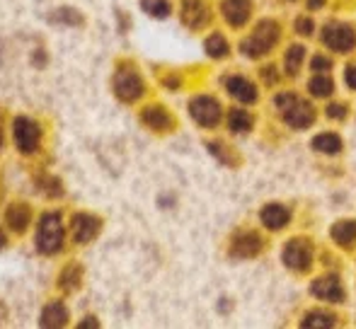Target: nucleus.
<instances>
[{"label": "nucleus", "mask_w": 356, "mask_h": 329, "mask_svg": "<svg viewBox=\"0 0 356 329\" xmlns=\"http://www.w3.org/2000/svg\"><path fill=\"white\" fill-rule=\"evenodd\" d=\"M228 126L233 133H245V131H250V126H252V119H250V114L245 112V109H235L228 119Z\"/></svg>", "instance_id": "obj_24"}, {"label": "nucleus", "mask_w": 356, "mask_h": 329, "mask_svg": "<svg viewBox=\"0 0 356 329\" xmlns=\"http://www.w3.org/2000/svg\"><path fill=\"white\" fill-rule=\"evenodd\" d=\"M189 114L202 128H213L220 119V104L209 94H199L189 102Z\"/></svg>", "instance_id": "obj_7"}, {"label": "nucleus", "mask_w": 356, "mask_h": 329, "mask_svg": "<svg viewBox=\"0 0 356 329\" xmlns=\"http://www.w3.org/2000/svg\"><path fill=\"white\" fill-rule=\"evenodd\" d=\"M112 92L119 102L136 104L145 94V81L134 66L119 63V66L114 68V76H112Z\"/></svg>", "instance_id": "obj_3"}, {"label": "nucleus", "mask_w": 356, "mask_h": 329, "mask_svg": "<svg viewBox=\"0 0 356 329\" xmlns=\"http://www.w3.org/2000/svg\"><path fill=\"white\" fill-rule=\"evenodd\" d=\"M248 15H250V3H248V0H225V3H223V17H225V22L233 24V27L245 24Z\"/></svg>", "instance_id": "obj_17"}, {"label": "nucleus", "mask_w": 356, "mask_h": 329, "mask_svg": "<svg viewBox=\"0 0 356 329\" xmlns=\"http://www.w3.org/2000/svg\"><path fill=\"white\" fill-rule=\"evenodd\" d=\"M97 329L99 327V320L97 317H92V315H88V317H83V322H78V329Z\"/></svg>", "instance_id": "obj_30"}, {"label": "nucleus", "mask_w": 356, "mask_h": 329, "mask_svg": "<svg viewBox=\"0 0 356 329\" xmlns=\"http://www.w3.org/2000/svg\"><path fill=\"white\" fill-rule=\"evenodd\" d=\"M313 293L323 301H330V303H339L344 298V291H342V283L339 278L334 276H327V278H320V281L313 283Z\"/></svg>", "instance_id": "obj_14"}, {"label": "nucleus", "mask_w": 356, "mask_h": 329, "mask_svg": "<svg viewBox=\"0 0 356 329\" xmlns=\"http://www.w3.org/2000/svg\"><path fill=\"white\" fill-rule=\"evenodd\" d=\"M49 22L51 24H58V27H83L85 24V17L78 8H56L51 15H49Z\"/></svg>", "instance_id": "obj_16"}, {"label": "nucleus", "mask_w": 356, "mask_h": 329, "mask_svg": "<svg viewBox=\"0 0 356 329\" xmlns=\"http://www.w3.org/2000/svg\"><path fill=\"white\" fill-rule=\"evenodd\" d=\"M3 146H5V136H3V128H0V151H3Z\"/></svg>", "instance_id": "obj_36"}, {"label": "nucleus", "mask_w": 356, "mask_h": 329, "mask_svg": "<svg viewBox=\"0 0 356 329\" xmlns=\"http://www.w3.org/2000/svg\"><path fill=\"white\" fill-rule=\"evenodd\" d=\"M277 104L284 112V119L289 126L305 128V126H310V121H313V109H310L305 102H300L296 94H279Z\"/></svg>", "instance_id": "obj_5"}, {"label": "nucleus", "mask_w": 356, "mask_h": 329, "mask_svg": "<svg viewBox=\"0 0 356 329\" xmlns=\"http://www.w3.org/2000/svg\"><path fill=\"white\" fill-rule=\"evenodd\" d=\"M310 92H313L315 97H325V94L332 92V83H330L327 78H315V81L310 83Z\"/></svg>", "instance_id": "obj_27"}, {"label": "nucleus", "mask_w": 356, "mask_h": 329, "mask_svg": "<svg viewBox=\"0 0 356 329\" xmlns=\"http://www.w3.org/2000/svg\"><path fill=\"white\" fill-rule=\"evenodd\" d=\"M37 189L44 194L47 199H61L63 196V184L56 174L51 172H44L37 177Z\"/></svg>", "instance_id": "obj_19"}, {"label": "nucleus", "mask_w": 356, "mask_h": 329, "mask_svg": "<svg viewBox=\"0 0 356 329\" xmlns=\"http://www.w3.org/2000/svg\"><path fill=\"white\" fill-rule=\"evenodd\" d=\"M327 66L330 63L325 61L323 56H318V58H313V71H327Z\"/></svg>", "instance_id": "obj_32"}, {"label": "nucleus", "mask_w": 356, "mask_h": 329, "mask_svg": "<svg viewBox=\"0 0 356 329\" xmlns=\"http://www.w3.org/2000/svg\"><path fill=\"white\" fill-rule=\"evenodd\" d=\"M310 245L305 240H291L284 249V262L296 271H305L310 264Z\"/></svg>", "instance_id": "obj_12"}, {"label": "nucleus", "mask_w": 356, "mask_h": 329, "mask_svg": "<svg viewBox=\"0 0 356 329\" xmlns=\"http://www.w3.org/2000/svg\"><path fill=\"white\" fill-rule=\"evenodd\" d=\"M262 223L269 230H279V228H284L289 223V211L284 206H279V203H272V206H267L262 211Z\"/></svg>", "instance_id": "obj_20"}, {"label": "nucleus", "mask_w": 356, "mask_h": 329, "mask_svg": "<svg viewBox=\"0 0 356 329\" xmlns=\"http://www.w3.org/2000/svg\"><path fill=\"white\" fill-rule=\"evenodd\" d=\"M339 146H342V141L334 133H320L318 138H313V148L320 153H337Z\"/></svg>", "instance_id": "obj_23"}, {"label": "nucleus", "mask_w": 356, "mask_h": 329, "mask_svg": "<svg viewBox=\"0 0 356 329\" xmlns=\"http://www.w3.org/2000/svg\"><path fill=\"white\" fill-rule=\"evenodd\" d=\"M5 247H8V235H5V230L0 228V252H3Z\"/></svg>", "instance_id": "obj_35"}, {"label": "nucleus", "mask_w": 356, "mask_h": 329, "mask_svg": "<svg viewBox=\"0 0 356 329\" xmlns=\"http://www.w3.org/2000/svg\"><path fill=\"white\" fill-rule=\"evenodd\" d=\"M182 19L189 27H199L207 22V5L202 0H184L182 3Z\"/></svg>", "instance_id": "obj_18"}, {"label": "nucleus", "mask_w": 356, "mask_h": 329, "mask_svg": "<svg viewBox=\"0 0 356 329\" xmlns=\"http://www.w3.org/2000/svg\"><path fill=\"white\" fill-rule=\"evenodd\" d=\"M39 325L44 329H63L71 325V310L61 298H54L47 305L42 307V315H39Z\"/></svg>", "instance_id": "obj_8"}, {"label": "nucleus", "mask_w": 356, "mask_h": 329, "mask_svg": "<svg viewBox=\"0 0 356 329\" xmlns=\"http://www.w3.org/2000/svg\"><path fill=\"white\" fill-rule=\"evenodd\" d=\"M80 286H83V267L78 262H68L58 273V288L71 296V293L80 291Z\"/></svg>", "instance_id": "obj_13"}, {"label": "nucleus", "mask_w": 356, "mask_h": 329, "mask_svg": "<svg viewBox=\"0 0 356 329\" xmlns=\"http://www.w3.org/2000/svg\"><path fill=\"white\" fill-rule=\"evenodd\" d=\"M323 39L330 49H334V51H349V49L356 44L354 29L347 27V24H330V27L325 29Z\"/></svg>", "instance_id": "obj_11"}, {"label": "nucleus", "mask_w": 356, "mask_h": 329, "mask_svg": "<svg viewBox=\"0 0 356 329\" xmlns=\"http://www.w3.org/2000/svg\"><path fill=\"white\" fill-rule=\"evenodd\" d=\"M330 117H339V119H342V117H344L342 104H337V109H330Z\"/></svg>", "instance_id": "obj_34"}, {"label": "nucleus", "mask_w": 356, "mask_h": 329, "mask_svg": "<svg viewBox=\"0 0 356 329\" xmlns=\"http://www.w3.org/2000/svg\"><path fill=\"white\" fill-rule=\"evenodd\" d=\"M332 237L339 242V245H349V242L356 237V226L352 221H342L332 228Z\"/></svg>", "instance_id": "obj_25"}, {"label": "nucleus", "mask_w": 356, "mask_h": 329, "mask_svg": "<svg viewBox=\"0 0 356 329\" xmlns=\"http://www.w3.org/2000/svg\"><path fill=\"white\" fill-rule=\"evenodd\" d=\"M305 327H313V325H325V327H332L334 325V320L330 315H323V312H315V315H308V320L303 322Z\"/></svg>", "instance_id": "obj_29"}, {"label": "nucleus", "mask_w": 356, "mask_h": 329, "mask_svg": "<svg viewBox=\"0 0 356 329\" xmlns=\"http://www.w3.org/2000/svg\"><path fill=\"white\" fill-rule=\"evenodd\" d=\"M344 78H347V85H349V87L356 90V66L349 68V71H347V76H344Z\"/></svg>", "instance_id": "obj_33"}, {"label": "nucleus", "mask_w": 356, "mask_h": 329, "mask_svg": "<svg viewBox=\"0 0 356 329\" xmlns=\"http://www.w3.org/2000/svg\"><path fill=\"white\" fill-rule=\"evenodd\" d=\"M3 221H5V228H8L13 235H24V233L34 226V211L27 201H13L5 208Z\"/></svg>", "instance_id": "obj_6"}, {"label": "nucleus", "mask_w": 356, "mask_h": 329, "mask_svg": "<svg viewBox=\"0 0 356 329\" xmlns=\"http://www.w3.org/2000/svg\"><path fill=\"white\" fill-rule=\"evenodd\" d=\"M277 37H279L277 24L264 22L262 27H259L257 32H254L252 37L243 44V51L248 53V56H262V53H267L269 49H272V44L277 42Z\"/></svg>", "instance_id": "obj_9"}, {"label": "nucleus", "mask_w": 356, "mask_h": 329, "mask_svg": "<svg viewBox=\"0 0 356 329\" xmlns=\"http://www.w3.org/2000/svg\"><path fill=\"white\" fill-rule=\"evenodd\" d=\"M68 228L58 211H44L37 218V230H34V247L42 257H56L66 249Z\"/></svg>", "instance_id": "obj_1"}, {"label": "nucleus", "mask_w": 356, "mask_h": 329, "mask_svg": "<svg viewBox=\"0 0 356 329\" xmlns=\"http://www.w3.org/2000/svg\"><path fill=\"white\" fill-rule=\"evenodd\" d=\"M68 233H71V240L78 247H88L102 233V218L92 211H75L68 218Z\"/></svg>", "instance_id": "obj_4"}, {"label": "nucleus", "mask_w": 356, "mask_h": 329, "mask_svg": "<svg viewBox=\"0 0 356 329\" xmlns=\"http://www.w3.org/2000/svg\"><path fill=\"white\" fill-rule=\"evenodd\" d=\"M300 58H303V47H291L289 56H286V68H289V73H296V71H298Z\"/></svg>", "instance_id": "obj_28"}, {"label": "nucleus", "mask_w": 356, "mask_h": 329, "mask_svg": "<svg viewBox=\"0 0 356 329\" xmlns=\"http://www.w3.org/2000/svg\"><path fill=\"white\" fill-rule=\"evenodd\" d=\"M138 119H141V124L145 128H150V131H160V133L170 131V128L175 126L172 114H170L163 104H145V107L141 109V114H138Z\"/></svg>", "instance_id": "obj_10"}, {"label": "nucleus", "mask_w": 356, "mask_h": 329, "mask_svg": "<svg viewBox=\"0 0 356 329\" xmlns=\"http://www.w3.org/2000/svg\"><path fill=\"white\" fill-rule=\"evenodd\" d=\"M259 249V237L254 235H245L238 240V245H235L233 252L238 254V257H250V254H254Z\"/></svg>", "instance_id": "obj_26"}, {"label": "nucleus", "mask_w": 356, "mask_h": 329, "mask_svg": "<svg viewBox=\"0 0 356 329\" xmlns=\"http://www.w3.org/2000/svg\"><path fill=\"white\" fill-rule=\"evenodd\" d=\"M141 10L148 17L165 19L172 12V3H170V0H141Z\"/></svg>", "instance_id": "obj_21"}, {"label": "nucleus", "mask_w": 356, "mask_h": 329, "mask_svg": "<svg viewBox=\"0 0 356 329\" xmlns=\"http://www.w3.org/2000/svg\"><path fill=\"white\" fill-rule=\"evenodd\" d=\"M296 24H298V27H300V29H298L300 34H310V29H313V22H310V19H303V17H300Z\"/></svg>", "instance_id": "obj_31"}, {"label": "nucleus", "mask_w": 356, "mask_h": 329, "mask_svg": "<svg viewBox=\"0 0 356 329\" xmlns=\"http://www.w3.org/2000/svg\"><path fill=\"white\" fill-rule=\"evenodd\" d=\"M10 136H13V146L19 155L34 158L42 153L44 126L34 117H27V114L13 117V121H10Z\"/></svg>", "instance_id": "obj_2"}, {"label": "nucleus", "mask_w": 356, "mask_h": 329, "mask_svg": "<svg viewBox=\"0 0 356 329\" xmlns=\"http://www.w3.org/2000/svg\"><path fill=\"white\" fill-rule=\"evenodd\" d=\"M225 90H228L230 97H235L238 102L248 104V102H254V99H257V90H254V85L248 83L245 78H240V76L228 78V83H225Z\"/></svg>", "instance_id": "obj_15"}, {"label": "nucleus", "mask_w": 356, "mask_h": 329, "mask_svg": "<svg viewBox=\"0 0 356 329\" xmlns=\"http://www.w3.org/2000/svg\"><path fill=\"white\" fill-rule=\"evenodd\" d=\"M204 49L211 58H225L228 56V42H225L220 34H211V37L204 42Z\"/></svg>", "instance_id": "obj_22"}]
</instances>
